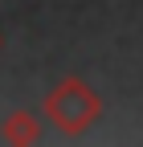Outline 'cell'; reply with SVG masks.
Returning <instances> with one entry per match:
<instances>
[{"instance_id":"2","label":"cell","mask_w":143,"mask_h":147,"mask_svg":"<svg viewBox=\"0 0 143 147\" xmlns=\"http://www.w3.org/2000/svg\"><path fill=\"white\" fill-rule=\"evenodd\" d=\"M4 139L8 143H37L41 139V123L29 115V110H16L4 119Z\"/></svg>"},{"instance_id":"1","label":"cell","mask_w":143,"mask_h":147,"mask_svg":"<svg viewBox=\"0 0 143 147\" xmlns=\"http://www.w3.org/2000/svg\"><path fill=\"white\" fill-rule=\"evenodd\" d=\"M45 119L57 127L61 135H86L102 119V98L82 78H61L45 94Z\"/></svg>"}]
</instances>
